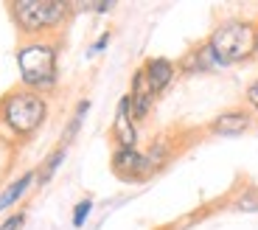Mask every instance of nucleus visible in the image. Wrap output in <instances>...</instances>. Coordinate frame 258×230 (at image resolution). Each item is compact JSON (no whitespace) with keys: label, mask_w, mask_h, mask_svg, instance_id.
I'll list each match as a JSON object with an SVG mask.
<instances>
[{"label":"nucleus","mask_w":258,"mask_h":230,"mask_svg":"<svg viewBox=\"0 0 258 230\" xmlns=\"http://www.w3.org/2000/svg\"><path fill=\"white\" fill-rule=\"evenodd\" d=\"M23 224H26V213H12L0 222V230H20Z\"/></svg>","instance_id":"obj_18"},{"label":"nucleus","mask_w":258,"mask_h":230,"mask_svg":"<svg viewBox=\"0 0 258 230\" xmlns=\"http://www.w3.org/2000/svg\"><path fill=\"white\" fill-rule=\"evenodd\" d=\"M112 6H115V3H96V6H93V12L107 14V12H112Z\"/></svg>","instance_id":"obj_20"},{"label":"nucleus","mask_w":258,"mask_h":230,"mask_svg":"<svg viewBox=\"0 0 258 230\" xmlns=\"http://www.w3.org/2000/svg\"><path fill=\"white\" fill-rule=\"evenodd\" d=\"M244 101H247V109H250L252 115H258V76L252 79L250 84H247V90H244Z\"/></svg>","instance_id":"obj_17"},{"label":"nucleus","mask_w":258,"mask_h":230,"mask_svg":"<svg viewBox=\"0 0 258 230\" xmlns=\"http://www.w3.org/2000/svg\"><path fill=\"white\" fill-rule=\"evenodd\" d=\"M112 141L118 149H138V129L129 107V96H121L115 109V121H112Z\"/></svg>","instance_id":"obj_5"},{"label":"nucleus","mask_w":258,"mask_h":230,"mask_svg":"<svg viewBox=\"0 0 258 230\" xmlns=\"http://www.w3.org/2000/svg\"><path fill=\"white\" fill-rule=\"evenodd\" d=\"M112 171L123 180H143L149 177L146 160H143L141 149H118L112 152Z\"/></svg>","instance_id":"obj_10"},{"label":"nucleus","mask_w":258,"mask_h":230,"mask_svg":"<svg viewBox=\"0 0 258 230\" xmlns=\"http://www.w3.org/2000/svg\"><path fill=\"white\" fill-rule=\"evenodd\" d=\"M171 154H174V146H171V141H168V138H155V141L149 143V149L143 152L149 177L160 171V168L168 163V157H171Z\"/></svg>","instance_id":"obj_12"},{"label":"nucleus","mask_w":258,"mask_h":230,"mask_svg":"<svg viewBox=\"0 0 258 230\" xmlns=\"http://www.w3.org/2000/svg\"><path fill=\"white\" fill-rule=\"evenodd\" d=\"M255 59H258V20H255Z\"/></svg>","instance_id":"obj_21"},{"label":"nucleus","mask_w":258,"mask_h":230,"mask_svg":"<svg viewBox=\"0 0 258 230\" xmlns=\"http://www.w3.org/2000/svg\"><path fill=\"white\" fill-rule=\"evenodd\" d=\"M9 17L26 39H53L73 17V6L64 0H12Z\"/></svg>","instance_id":"obj_1"},{"label":"nucleus","mask_w":258,"mask_h":230,"mask_svg":"<svg viewBox=\"0 0 258 230\" xmlns=\"http://www.w3.org/2000/svg\"><path fill=\"white\" fill-rule=\"evenodd\" d=\"M87 109H90V101H87V98H82V101L76 104V112H73L71 124H68V132H64V138H62L64 143H71L73 138L79 135V129H82V121H84V115H87Z\"/></svg>","instance_id":"obj_14"},{"label":"nucleus","mask_w":258,"mask_h":230,"mask_svg":"<svg viewBox=\"0 0 258 230\" xmlns=\"http://www.w3.org/2000/svg\"><path fill=\"white\" fill-rule=\"evenodd\" d=\"M213 68H219V65H216V56H213V51H211V45H208V39H205V42L191 45V48L182 53V59L177 62V71H180L182 76L208 73V71H213Z\"/></svg>","instance_id":"obj_7"},{"label":"nucleus","mask_w":258,"mask_h":230,"mask_svg":"<svg viewBox=\"0 0 258 230\" xmlns=\"http://www.w3.org/2000/svg\"><path fill=\"white\" fill-rule=\"evenodd\" d=\"M110 37H112L110 31H104L101 37H98V42H93L90 48H87V56H96V53H101L104 48H107V42H110Z\"/></svg>","instance_id":"obj_19"},{"label":"nucleus","mask_w":258,"mask_h":230,"mask_svg":"<svg viewBox=\"0 0 258 230\" xmlns=\"http://www.w3.org/2000/svg\"><path fill=\"white\" fill-rule=\"evenodd\" d=\"M143 76H146L152 93H155V96H163L177 76V62H171V59H166V56L149 59V62L143 65Z\"/></svg>","instance_id":"obj_9"},{"label":"nucleus","mask_w":258,"mask_h":230,"mask_svg":"<svg viewBox=\"0 0 258 230\" xmlns=\"http://www.w3.org/2000/svg\"><path fill=\"white\" fill-rule=\"evenodd\" d=\"M64 157H68V149H64V146L53 149L51 157H48L45 163H42V166L37 168V180H39V183H51V177L56 174V168L62 166V160H64Z\"/></svg>","instance_id":"obj_13"},{"label":"nucleus","mask_w":258,"mask_h":230,"mask_svg":"<svg viewBox=\"0 0 258 230\" xmlns=\"http://www.w3.org/2000/svg\"><path fill=\"white\" fill-rule=\"evenodd\" d=\"M250 124H252V112H250V109H225V112H219L211 121L208 132L219 135V138H236V135L247 132Z\"/></svg>","instance_id":"obj_8"},{"label":"nucleus","mask_w":258,"mask_h":230,"mask_svg":"<svg viewBox=\"0 0 258 230\" xmlns=\"http://www.w3.org/2000/svg\"><path fill=\"white\" fill-rule=\"evenodd\" d=\"M17 71L23 87L48 96L59 82V45L53 39H26L17 48Z\"/></svg>","instance_id":"obj_3"},{"label":"nucleus","mask_w":258,"mask_h":230,"mask_svg":"<svg viewBox=\"0 0 258 230\" xmlns=\"http://www.w3.org/2000/svg\"><path fill=\"white\" fill-rule=\"evenodd\" d=\"M236 208H239V211H258V191L255 188H247V191L236 199Z\"/></svg>","instance_id":"obj_16"},{"label":"nucleus","mask_w":258,"mask_h":230,"mask_svg":"<svg viewBox=\"0 0 258 230\" xmlns=\"http://www.w3.org/2000/svg\"><path fill=\"white\" fill-rule=\"evenodd\" d=\"M34 183H37V171H26V174H20L14 183H9V186L0 191V211H9L12 205H17L20 199L31 191Z\"/></svg>","instance_id":"obj_11"},{"label":"nucleus","mask_w":258,"mask_h":230,"mask_svg":"<svg viewBox=\"0 0 258 230\" xmlns=\"http://www.w3.org/2000/svg\"><path fill=\"white\" fill-rule=\"evenodd\" d=\"M208 45H211L219 68L250 62V59H255V20H225L211 31Z\"/></svg>","instance_id":"obj_4"},{"label":"nucleus","mask_w":258,"mask_h":230,"mask_svg":"<svg viewBox=\"0 0 258 230\" xmlns=\"http://www.w3.org/2000/svg\"><path fill=\"white\" fill-rule=\"evenodd\" d=\"M129 107H132V118L138 121H146L149 112H152V107H155V93H152V87H149L146 76H143V68H138L135 76H132V87H129Z\"/></svg>","instance_id":"obj_6"},{"label":"nucleus","mask_w":258,"mask_h":230,"mask_svg":"<svg viewBox=\"0 0 258 230\" xmlns=\"http://www.w3.org/2000/svg\"><path fill=\"white\" fill-rule=\"evenodd\" d=\"M90 211H93V199L76 202V208H73V227H82V224L87 222V216H90Z\"/></svg>","instance_id":"obj_15"},{"label":"nucleus","mask_w":258,"mask_h":230,"mask_svg":"<svg viewBox=\"0 0 258 230\" xmlns=\"http://www.w3.org/2000/svg\"><path fill=\"white\" fill-rule=\"evenodd\" d=\"M48 96H39L28 87H12L0 96V127L14 141H28L48 121Z\"/></svg>","instance_id":"obj_2"}]
</instances>
